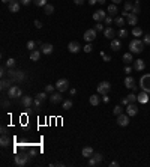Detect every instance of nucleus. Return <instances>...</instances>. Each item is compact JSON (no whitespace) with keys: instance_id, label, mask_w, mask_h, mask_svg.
<instances>
[{"instance_id":"7","label":"nucleus","mask_w":150,"mask_h":167,"mask_svg":"<svg viewBox=\"0 0 150 167\" xmlns=\"http://www.w3.org/2000/svg\"><path fill=\"white\" fill-rule=\"evenodd\" d=\"M105 17H107V12L102 11V9H99V11L93 12V20H95L96 23H102V21L105 20Z\"/></svg>"},{"instance_id":"33","label":"nucleus","mask_w":150,"mask_h":167,"mask_svg":"<svg viewBox=\"0 0 150 167\" xmlns=\"http://www.w3.org/2000/svg\"><path fill=\"white\" fill-rule=\"evenodd\" d=\"M63 110H71L72 108V101L71 99H66V101H63Z\"/></svg>"},{"instance_id":"16","label":"nucleus","mask_w":150,"mask_h":167,"mask_svg":"<svg viewBox=\"0 0 150 167\" xmlns=\"http://www.w3.org/2000/svg\"><path fill=\"white\" fill-rule=\"evenodd\" d=\"M93 148L92 146H84L83 149H81V155L84 157V158H90V157H93Z\"/></svg>"},{"instance_id":"20","label":"nucleus","mask_w":150,"mask_h":167,"mask_svg":"<svg viewBox=\"0 0 150 167\" xmlns=\"http://www.w3.org/2000/svg\"><path fill=\"white\" fill-rule=\"evenodd\" d=\"M53 50H54V47H53L51 44H42V45H41L42 54H51V53H53Z\"/></svg>"},{"instance_id":"22","label":"nucleus","mask_w":150,"mask_h":167,"mask_svg":"<svg viewBox=\"0 0 150 167\" xmlns=\"http://www.w3.org/2000/svg\"><path fill=\"white\" fill-rule=\"evenodd\" d=\"M41 54H42V51H39V50H33V51H30V60L38 62V60L41 59Z\"/></svg>"},{"instance_id":"57","label":"nucleus","mask_w":150,"mask_h":167,"mask_svg":"<svg viewBox=\"0 0 150 167\" xmlns=\"http://www.w3.org/2000/svg\"><path fill=\"white\" fill-rule=\"evenodd\" d=\"M96 3H98V0H89V5H92V6L96 5Z\"/></svg>"},{"instance_id":"46","label":"nucleus","mask_w":150,"mask_h":167,"mask_svg":"<svg viewBox=\"0 0 150 167\" xmlns=\"http://www.w3.org/2000/svg\"><path fill=\"white\" fill-rule=\"evenodd\" d=\"M83 50L86 51V53H90V51H92V45H90V42H87V45H84Z\"/></svg>"},{"instance_id":"5","label":"nucleus","mask_w":150,"mask_h":167,"mask_svg":"<svg viewBox=\"0 0 150 167\" xmlns=\"http://www.w3.org/2000/svg\"><path fill=\"white\" fill-rule=\"evenodd\" d=\"M96 35H98V32H96L95 29H89V30L84 32V36H83V38H84L86 42H92V41H95Z\"/></svg>"},{"instance_id":"62","label":"nucleus","mask_w":150,"mask_h":167,"mask_svg":"<svg viewBox=\"0 0 150 167\" xmlns=\"http://www.w3.org/2000/svg\"><path fill=\"white\" fill-rule=\"evenodd\" d=\"M123 0H112V3H116V5H119V3H122Z\"/></svg>"},{"instance_id":"27","label":"nucleus","mask_w":150,"mask_h":167,"mask_svg":"<svg viewBox=\"0 0 150 167\" xmlns=\"http://www.w3.org/2000/svg\"><path fill=\"white\" fill-rule=\"evenodd\" d=\"M132 35L135 38H138V36H143V29L138 27V26H134V29H132Z\"/></svg>"},{"instance_id":"18","label":"nucleus","mask_w":150,"mask_h":167,"mask_svg":"<svg viewBox=\"0 0 150 167\" xmlns=\"http://www.w3.org/2000/svg\"><path fill=\"white\" fill-rule=\"evenodd\" d=\"M107 12H108V15H111V17H117V12H119V9H117V5H116V3H111V5H108V8H107Z\"/></svg>"},{"instance_id":"54","label":"nucleus","mask_w":150,"mask_h":167,"mask_svg":"<svg viewBox=\"0 0 150 167\" xmlns=\"http://www.w3.org/2000/svg\"><path fill=\"white\" fill-rule=\"evenodd\" d=\"M96 164H98V163L95 161V158H92V157H90V160H89V166H96Z\"/></svg>"},{"instance_id":"43","label":"nucleus","mask_w":150,"mask_h":167,"mask_svg":"<svg viewBox=\"0 0 150 167\" xmlns=\"http://www.w3.org/2000/svg\"><path fill=\"white\" fill-rule=\"evenodd\" d=\"M112 113H114L116 116H119V114H122V107H120V106H116L114 108H112Z\"/></svg>"},{"instance_id":"31","label":"nucleus","mask_w":150,"mask_h":167,"mask_svg":"<svg viewBox=\"0 0 150 167\" xmlns=\"http://www.w3.org/2000/svg\"><path fill=\"white\" fill-rule=\"evenodd\" d=\"M44 8H45V14H47V15H51L53 12H54V6H53V5H50V3H47Z\"/></svg>"},{"instance_id":"37","label":"nucleus","mask_w":150,"mask_h":167,"mask_svg":"<svg viewBox=\"0 0 150 167\" xmlns=\"http://www.w3.org/2000/svg\"><path fill=\"white\" fill-rule=\"evenodd\" d=\"M6 66H8V68H14V66H15V59L9 57V59L6 60Z\"/></svg>"},{"instance_id":"13","label":"nucleus","mask_w":150,"mask_h":167,"mask_svg":"<svg viewBox=\"0 0 150 167\" xmlns=\"http://www.w3.org/2000/svg\"><path fill=\"white\" fill-rule=\"evenodd\" d=\"M8 8H9V12H18L20 8H21L20 0H12V2H9L8 3Z\"/></svg>"},{"instance_id":"21","label":"nucleus","mask_w":150,"mask_h":167,"mask_svg":"<svg viewBox=\"0 0 150 167\" xmlns=\"http://www.w3.org/2000/svg\"><path fill=\"white\" fill-rule=\"evenodd\" d=\"M27 158H29V157H26V155H17V157H15V164H17V166H21V167L26 166Z\"/></svg>"},{"instance_id":"60","label":"nucleus","mask_w":150,"mask_h":167,"mask_svg":"<svg viewBox=\"0 0 150 167\" xmlns=\"http://www.w3.org/2000/svg\"><path fill=\"white\" fill-rule=\"evenodd\" d=\"M102 99H104V102H108V96L107 95H102Z\"/></svg>"},{"instance_id":"42","label":"nucleus","mask_w":150,"mask_h":167,"mask_svg":"<svg viewBox=\"0 0 150 167\" xmlns=\"http://www.w3.org/2000/svg\"><path fill=\"white\" fill-rule=\"evenodd\" d=\"M95 30H96V32H104V26H102V23H96V24H95Z\"/></svg>"},{"instance_id":"55","label":"nucleus","mask_w":150,"mask_h":167,"mask_svg":"<svg viewBox=\"0 0 150 167\" xmlns=\"http://www.w3.org/2000/svg\"><path fill=\"white\" fill-rule=\"evenodd\" d=\"M74 3L80 6V5H83V3H84V0H74Z\"/></svg>"},{"instance_id":"11","label":"nucleus","mask_w":150,"mask_h":167,"mask_svg":"<svg viewBox=\"0 0 150 167\" xmlns=\"http://www.w3.org/2000/svg\"><path fill=\"white\" fill-rule=\"evenodd\" d=\"M68 50H69V53H78V51L81 50V45L77 42V41H71L69 44H68Z\"/></svg>"},{"instance_id":"1","label":"nucleus","mask_w":150,"mask_h":167,"mask_svg":"<svg viewBox=\"0 0 150 167\" xmlns=\"http://www.w3.org/2000/svg\"><path fill=\"white\" fill-rule=\"evenodd\" d=\"M144 41H141V39H138V38H135V39H132L131 42H129V51L132 54H140L141 51L144 50Z\"/></svg>"},{"instance_id":"40","label":"nucleus","mask_w":150,"mask_h":167,"mask_svg":"<svg viewBox=\"0 0 150 167\" xmlns=\"http://www.w3.org/2000/svg\"><path fill=\"white\" fill-rule=\"evenodd\" d=\"M132 8H134V5H132L131 2H125V11L132 12Z\"/></svg>"},{"instance_id":"41","label":"nucleus","mask_w":150,"mask_h":167,"mask_svg":"<svg viewBox=\"0 0 150 167\" xmlns=\"http://www.w3.org/2000/svg\"><path fill=\"white\" fill-rule=\"evenodd\" d=\"M33 3L36 6H45L47 5V0H33Z\"/></svg>"},{"instance_id":"38","label":"nucleus","mask_w":150,"mask_h":167,"mask_svg":"<svg viewBox=\"0 0 150 167\" xmlns=\"http://www.w3.org/2000/svg\"><path fill=\"white\" fill-rule=\"evenodd\" d=\"M54 87L56 86H53V84H47L45 86V92L47 93H54Z\"/></svg>"},{"instance_id":"24","label":"nucleus","mask_w":150,"mask_h":167,"mask_svg":"<svg viewBox=\"0 0 150 167\" xmlns=\"http://www.w3.org/2000/svg\"><path fill=\"white\" fill-rule=\"evenodd\" d=\"M125 86H126L128 89H135V80L131 75H128L126 79H125Z\"/></svg>"},{"instance_id":"36","label":"nucleus","mask_w":150,"mask_h":167,"mask_svg":"<svg viewBox=\"0 0 150 167\" xmlns=\"http://www.w3.org/2000/svg\"><path fill=\"white\" fill-rule=\"evenodd\" d=\"M138 101H140V102H147V101H149L147 93H144V92H143V93H140V95H138Z\"/></svg>"},{"instance_id":"4","label":"nucleus","mask_w":150,"mask_h":167,"mask_svg":"<svg viewBox=\"0 0 150 167\" xmlns=\"http://www.w3.org/2000/svg\"><path fill=\"white\" fill-rule=\"evenodd\" d=\"M56 89H57L59 92H66L68 89H69V81H68L66 79H60V80H57Z\"/></svg>"},{"instance_id":"23","label":"nucleus","mask_w":150,"mask_h":167,"mask_svg":"<svg viewBox=\"0 0 150 167\" xmlns=\"http://www.w3.org/2000/svg\"><path fill=\"white\" fill-rule=\"evenodd\" d=\"M122 48V42H120V39H111V50L112 51H119Z\"/></svg>"},{"instance_id":"51","label":"nucleus","mask_w":150,"mask_h":167,"mask_svg":"<svg viewBox=\"0 0 150 167\" xmlns=\"http://www.w3.org/2000/svg\"><path fill=\"white\" fill-rule=\"evenodd\" d=\"M122 104H123V106H128V104H129V99H128V96H125V98L122 99Z\"/></svg>"},{"instance_id":"49","label":"nucleus","mask_w":150,"mask_h":167,"mask_svg":"<svg viewBox=\"0 0 150 167\" xmlns=\"http://www.w3.org/2000/svg\"><path fill=\"white\" fill-rule=\"evenodd\" d=\"M104 21H105V24H111V23H112V17H111V15H107Z\"/></svg>"},{"instance_id":"59","label":"nucleus","mask_w":150,"mask_h":167,"mask_svg":"<svg viewBox=\"0 0 150 167\" xmlns=\"http://www.w3.org/2000/svg\"><path fill=\"white\" fill-rule=\"evenodd\" d=\"M75 93H77V89L72 87V89H71V95H75Z\"/></svg>"},{"instance_id":"9","label":"nucleus","mask_w":150,"mask_h":167,"mask_svg":"<svg viewBox=\"0 0 150 167\" xmlns=\"http://www.w3.org/2000/svg\"><path fill=\"white\" fill-rule=\"evenodd\" d=\"M117 125L119 126H128L129 125V116L128 114H119L117 116Z\"/></svg>"},{"instance_id":"56","label":"nucleus","mask_w":150,"mask_h":167,"mask_svg":"<svg viewBox=\"0 0 150 167\" xmlns=\"http://www.w3.org/2000/svg\"><path fill=\"white\" fill-rule=\"evenodd\" d=\"M131 71H132V68H131V66H129V65H128V66H126V68H125V72H126V74H128V75H129V72H131Z\"/></svg>"},{"instance_id":"35","label":"nucleus","mask_w":150,"mask_h":167,"mask_svg":"<svg viewBox=\"0 0 150 167\" xmlns=\"http://www.w3.org/2000/svg\"><path fill=\"white\" fill-rule=\"evenodd\" d=\"M93 158H95V161L99 164V163H101L102 160H104V157H102V153H99V152H95L93 153Z\"/></svg>"},{"instance_id":"47","label":"nucleus","mask_w":150,"mask_h":167,"mask_svg":"<svg viewBox=\"0 0 150 167\" xmlns=\"http://www.w3.org/2000/svg\"><path fill=\"white\" fill-rule=\"evenodd\" d=\"M143 41H144V44H146V45H150V35H144Z\"/></svg>"},{"instance_id":"61","label":"nucleus","mask_w":150,"mask_h":167,"mask_svg":"<svg viewBox=\"0 0 150 167\" xmlns=\"http://www.w3.org/2000/svg\"><path fill=\"white\" fill-rule=\"evenodd\" d=\"M105 2H107V0H98L99 5H105Z\"/></svg>"},{"instance_id":"8","label":"nucleus","mask_w":150,"mask_h":167,"mask_svg":"<svg viewBox=\"0 0 150 167\" xmlns=\"http://www.w3.org/2000/svg\"><path fill=\"white\" fill-rule=\"evenodd\" d=\"M33 102H35V99H33L32 96H27V95L21 96V106H23L24 108H30V107L33 106Z\"/></svg>"},{"instance_id":"52","label":"nucleus","mask_w":150,"mask_h":167,"mask_svg":"<svg viewBox=\"0 0 150 167\" xmlns=\"http://www.w3.org/2000/svg\"><path fill=\"white\" fill-rule=\"evenodd\" d=\"M35 26H36V29H41V27H42V23H41L39 20H36V21H35Z\"/></svg>"},{"instance_id":"30","label":"nucleus","mask_w":150,"mask_h":167,"mask_svg":"<svg viewBox=\"0 0 150 167\" xmlns=\"http://www.w3.org/2000/svg\"><path fill=\"white\" fill-rule=\"evenodd\" d=\"M114 23L119 26V27H123V26H125V18H123L122 15H117V17L114 18Z\"/></svg>"},{"instance_id":"26","label":"nucleus","mask_w":150,"mask_h":167,"mask_svg":"<svg viewBox=\"0 0 150 167\" xmlns=\"http://www.w3.org/2000/svg\"><path fill=\"white\" fill-rule=\"evenodd\" d=\"M9 137H6V134H2V138H0V146L2 148H6L8 145H9Z\"/></svg>"},{"instance_id":"15","label":"nucleus","mask_w":150,"mask_h":167,"mask_svg":"<svg viewBox=\"0 0 150 167\" xmlns=\"http://www.w3.org/2000/svg\"><path fill=\"white\" fill-rule=\"evenodd\" d=\"M134 69H137V71H144L146 69V62L144 60H141V59H137V60H134Z\"/></svg>"},{"instance_id":"19","label":"nucleus","mask_w":150,"mask_h":167,"mask_svg":"<svg viewBox=\"0 0 150 167\" xmlns=\"http://www.w3.org/2000/svg\"><path fill=\"white\" fill-rule=\"evenodd\" d=\"M63 101V96H62L60 93H51L50 95V102L51 104H59V102Z\"/></svg>"},{"instance_id":"53","label":"nucleus","mask_w":150,"mask_h":167,"mask_svg":"<svg viewBox=\"0 0 150 167\" xmlns=\"http://www.w3.org/2000/svg\"><path fill=\"white\" fill-rule=\"evenodd\" d=\"M101 54H102V57H104V60H105V62H110V60H111V57H110L108 54H105V53H101Z\"/></svg>"},{"instance_id":"10","label":"nucleus","mask_w":150,"mask_h":167,"mask_svg":"<svg viewBox=\"0 0 150 167\" xmlns=\"http://www.w3.org/2000/svg\"><path fill=\"white\" fill-rule=\"evenodd\" d=\"M102 33H104V36L107 38V39H114V38L117 36V32L112 29V27H105Z\"/></svg>"},{"instance_id":"58","label":"nucleus","mask_w":150,"mask_h":167,"mask_svg":"<svg viewBox=\"0 0 150 167\" xmlns=\"http://www.w3.org/2000/svg\"><path fill=\"white\" fill-rule=\"evenodd\" d=\"M110 166H111V167H116V166H119V163H117V161H112Z\"/></svg>"},{"instance_id":"48","label":"nucleus","mask_w":150,"mask_h":167,"mask_svg":"<svg viewBox=\"0 0 150 167\" xmlns=\"http://www.w3.org/2000/svg\"><path fill=\"white\" fill-rule=\"evenodd\" d=\"M41 104H42V101H41V99H38V98H35L33 106H35V107H41Z\"/></svg>"},{"instance_id":"2","label":"nucleus","mask_w":150,"mask_h":167,"mask_svg":"<svg viewBox=\"0 0 150 167\" xmlns=\"http://www.w3.org/2000/svg\"><path fill=\"white\" fill-rule=\"evenodd\" d=\"M110 89H111V84H110L108 81H101V83L98 84L96 91H98L99 95H107V93L110 92Z\"/></svg>"},{"instance_id":"3","label":"nucleus","mask_w":150,"mask_h":167,"mask_svg":"<svg viewBox=\"0 0 150 167\" xmlns=\"http://www.w3.org/2000/svg\"><path fill=\"white\" fill-rule=\"evenodd\" d=\"M8 96H9V98H21V96H23L21 87H18V86H11V87L8 89Z\"/></svg>"},{"instance_id":"34","label":"nucleus","mask_w":150,"mask_h":167,"mask_svg":"<svg viewBox=\"0 0 150 167\" xmlns=\"http://www.w3.org/2000/svg\"><path fill=\"white\" fill-rule=\"evenodd\" d=\"M129 35V32L126 30V29H120L119 32H117V38H126Z\"/></svg>"},{"instance_id":"32","label":"nucleus","mask_w":150,"mask_h":167,"mask_svg":"<svg viewBox=\"0 0 150 167\" xmlns=\"http://www.w3.org/2000/svg\"><path fill=\"white\" fill-rule=\"evenodd\" d=\"M9 84H11V80H5V79H3L2 83H0V87H2V91H6V89H9V87H11Z\"/></svg>"},{"instance_id":"44","label":"nucleus","mask_w":150,"mask_h":167,"mask_svg":"<svg viewBox=\"0 0 150 167\" xmlns=\"http://www.w3.org/2000/svg\"><path fill=\"white\" fill-rule=\"evenodd\" d=\"M36 98H38V99H41V101H44V99L47 98V92H39V93L36 95Z\"/></svg>"},{"instance_id":"6","label":"nucleus","mask_w":150,"mask_h":167,"mask_svg":"<svg viewBox=\"0 0 150 167\" xmlns=\"http://www.w3.org/2000/svg\"><path fill=\"white\" fill-rule=\"evenodd\" d=\"M126 114H128L129 118L137 116V114H138V107H137L134 102H129V104L126 106Z\"/></svg>"},{"instance_id":"64","label":"nucleus","mask_w":150,"mask_h":167,"mask_svg":"<svg viewBox=\"0 0 150 167\" xmlns=\"http://www.w3.org/2000/svg\"><path fill=\"white\" fill-rule=\"evenodd\" d=\"M3 3H9V2H12V0H2Z\"/></svg>"},{"instance_id":"63","label":"nucleus","mask_w":150,"mask_h":167,"mask_svg":"<svg viewBox=\"0 0 150 167\" xmlns=\"http://www.w3.org/2000/svg\"><path fill=\"white\" fill-rule=\"evenodd\" d=\"M6 131H8L6 128H5V126H2V134H6Z\"/></svg>"},{"instance_id":"50","label":"nucleus","mask_w":150,"mask_h":167,"mask_svg":"<svg viewBox=\"0 0 150 167\" xmlns=\"http://www.w3.org/2000/svg\"><path fill=\"white\" fill-rule=\"evenodd\" d=\"M20 3H21L23 6H27V5L32 3V0H20Z\"/></svg>"},{"instance_id":"17","label":"nucleus","mask_w":150,"mask_h":167,"mask_svg":"<svg viewBox=\"0 0 150 167\" xmlns=\"http://www.w3.org/2000/svg\"><path fill=\"white\" fill-rule=\"evenodd\" d=\"M126 23L131 24V26H137V24H138V15H137V14H132V12H129V15L126 17Z\"/></svg>"},{"instance_id":"14","label":"nucleus","mask_w":150,"mask_h":167,"mask_svg":"<svg viewBox=\"0 0 150 167\" xmlns=\"http://www.w3.org/2000/svg\"><path fill=\"white\" fill-rule=\"evenodd\" d=\"M9 77L12 79V81H18V80H23V72L21 71H14L9 68Z\"/></svg>"},{"instance_id":"45","label":"nucleus","mask_w":150,"mask_h":167,"mask_svg":"<svg viewBox=\"0 0 150 167\" xmlns=\"http://www.w3.org/2000/svg\"><path fill=\"white\" fill-rule=\"evenodd\" d=\"M128 99H129V102H134V101L138 99V96H137L135 93H129V95H128Z\"/></svg>"},{"instance_id":"25","label":"nucleus","mask_w":150,"mask_h":167,"mask_svg":"<svg viewBox=\"0 0 150 167\" xmlns=\"http://www.w3.org/2000/svg\"><path fill=\"white\" fill-rule=\"evenodd\" d=\"M89 102H90L92 106H98L99 102H101V99H99V93H98V95H92V96L89 98Z\"/></svg>"},{"instance_id":"39","label":"nucleus","mask_w":150,"mask_h":167,"mask_svg":"<svg viewBox=\"0 0 150 167\" xmlns=\"http://www.w3.org/2000/svg\"><path fill=\"white\" fill-rule=\"evenodd\" d=\"M36 45H38V44H36L35 41H29V42H27V48H29L30 51H33V50H36Z\"/></svg>"},{"instance_id":"29","label":"nucleus","mask_w":150,"mask_h":167,"mask_svg":"<svg viewBox=\"0 0 150 167\" xmlns=\"http://www.w3.org/2000/svg\"><path fill=\"white\" fill-rule=\"evenodd\" d=\"M140 12H141V5H140L138 0H137V2L134 3V8H132V14H137V15H138Z\"/></svg>"},{"instance_id":"12","label":"nucleus","mask_w":150,"mask_h":167,"mask_svg":"<svg viewBox=\"0 0 150 167\" xmlns=\"http://www.w3.org/2000/svg\"><path fill=\"white\" fill-rule=\"evenodd\" d=\"M140 84H141V87L146 92H150V75H144L140 80Z\"/></svg>"},{"instance_id":"28","label":"nucleus","mask_w":150,"mask_h":167,"mask_svg":"<svg viewBox=\"0 0 150 167\" xmlns=\"http://www.w3.org/2000/svg\"><path fill=\"white\" fill-rule=\"evenodd\" d=\"M123 62L126 63V65H129L131 62H134V57H132V53H125L123 54Z\"/></svg>"}]
</instances>
